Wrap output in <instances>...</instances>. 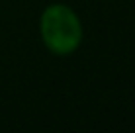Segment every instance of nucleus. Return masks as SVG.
<instances>
[{
    "instance_id": "nucleus-1",
    "label": "nucleus",
    "mask_w": 135,
    "mask_h": 133,
    "mask_svg": "<svg viewBox=\"0 0 135 133\" xmlns=\"http://www.w3.org/2000/svg\"><path fill=\"white\" fill-rule=\"evenodd\" d=\"M39 37L43 47L55 57L76 53L84 39V26L73 6L51 2L39 14Z\"/></svg>"
}]
</instances>
